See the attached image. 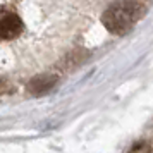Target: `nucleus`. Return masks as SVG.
<instances>
[{
  "label": "nucleus",
  "mask_w": 153,
  "mask_h": 153,
  "mask_svg": "<svg viewBox=\"0 0 153 153\" xmlns=\"http://www.w3.org/2000/svg\"><path fill=\"white\" fill-rule=\"evenodd\" d=\"M143 9L136 0H117L110 4L102 14L103 26L114 35H126L129 33L136 22L141 19Z\"/></svg>",
  "instance_id": "nucleus-1"
},
{
  "label": "nucleus",
  "mask_w": 153,
  "mask_h": 153,
  "mask_svg": "<svg viewBox=\"0 0 153 153\" xmlns=\"http://www.w3.org/2000/svg\"><path fill=\"white\" fill-rule=\"evenodd\" d=\"M22 21L19 14L10 10V9L0 7V42H9L21 35Z\"/></svg>",
  "instance_id": "nucleus-2"
},
{
  "label": "nucleus",
  "mask_w": 153,
  "mask_h": 153,
  "mask_svg": "<svg viewBox=\"0 0 153 153\" xmlns=\"http://www.w3.org/2000/svg\"><path fill=\"white\" fill-rule=\"evenodd\" d=\"M126 153H153V139H136Z\"/></svg>",
  "instance_id": "nucleus-3"
}]
</instances>
